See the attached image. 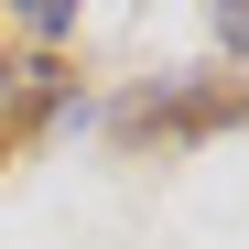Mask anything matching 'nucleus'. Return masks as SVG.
I'll use <instances>...</instances> for the list:
<instances>
[{"instance_id":"obj_1","label":"nucleus","mask_w":249,"mask_h":249,"mask_svg":"<svg viewBox=\"0 0 249 249\" xmlns=\"http://www.w3.org/2000/svg\"><path fill=\"white\" fill-rule=\"evenodd\" d=\"M217 44H228V54H249V11H217Z\"/></svg>"}]
</instances>
